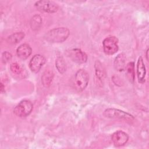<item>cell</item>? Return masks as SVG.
Returning a JSON list of instances; mask_svg holds the SVG:
<instances>
[{
    "label": "cell",
    "instance_id": "obj_13",
    "mask_svg": "<svg viewBox=\"0 0 149 149\" xmlns=\"http://www.w3.org/2000/svg\"><path fill=\"white\" fill-rule=\"evenodd\" d=\"M54 73L51 70H45L41 77V82L45 87H48L53 80Z\"/></svg>",
    "mask_w": 149,
    "mask_h": 149
},
{
    "label": "cell",
    "instance_id": "obj_6",
    "mask_svg": "<svg viewBox=\"0 0 149 149\" xmlns=\"http://www.w3.org/2000/svg\"><path fill=\"white\" fill-rule=\"evenodd\" d=\"M34 5L39 10L48 13H55L58 9V6L56 3L47 0L38 1L35 3Z\"/></svg>",
    "mask_w": 149,
    "mask_h": 149
},
{
    "label": "cell",
    "instance_id": "obj_11",
    "mask_svg": "<svg viewBox=\"0 0 149 149\" xmlns=\"http://www.w3.org/2000/svg\"><path fill=\"white\" fill-rule=\"evenodd\" d=\"M32 49L27 44L20 45L16 49L17 55L22 59H27L31 54Z\"/></svg>",
    "mask_w": 149,
    "mask_h": 149
},
{
    "label": "cell",
    "instance_id": "obj_9",
    "mask_svg": "<svg viewBox=\"0 0 149 149\" xmlns=\"http://www.w3.org/2000/svg\"><path fill=\"white\" fill-rule=\"evenodd\" d=\"M111 139L115 146L120 147L127 142L129 136L125 132L122 130H118L112 134Z\"/></svg>",
    "mask_w": 149,
    "mask_h": 149
},
{
    "label": "cell",
    "instance_id": "obj_8",
    "mask_svg": "<svg viewBox=\"0 0 149 149\" xmlns=\"http://www.w3.org/2000/svg\"><path fill=\"white\" fill-rule=\"evenodd\" d=\"M46 59L45 57L40 54L34 55L29 62V67L30 70L34 73H37L45 63Z\"/></svg>",
    "mask_w": 149,
    "mask_h": 149
},
{
    "label": "cell",
    "instance_id": "obj_16",
    "mask_svg": "<svg viewBox=\"0 0 149 149\" xmlns=\"http://www.w3.org/2000/svg\"><path fill=\"white\" fill-rule=\"evenodd\" d=\"M24 37V34L23 32H17L14 33L8 38V41L9 43L15 44L19 42Z\"/></svg>",
    "mask_w": 149,
    "mask_h": 149
},
{
    "label": "cell",
    "instance_id": "obj_1",
    "mask_svg": "<svg viewBox=\"0 0 149 149\" xmlns=\"http://www.w3.org/2000/svg\"><path fill=\"white\" fill-rule=\"evenodd\" d=\"M69 33L66 27H57L48 31L45 34L44 38L50 42H62L68 38Z\"/></svg>",
    "mask_w": 149,
    "mask_h": 149
},
{
    "label": "cell",
    "instance_id": "obj_14",
    "mask_svg": "<svg viewBox=\"0 0 149 149\" xmlns=\"http://www.w3.org/2000/svg\"><path fill=\"white\" fill-rule=\"evenodd\" d=\"M94 68L97 78L100 81H102L105 76V70L102 66V64L100 61H97L95 63Z\"/></svg>",
    "mask_w": 149,
    "mask_h": 149
},
{
    "label": "cell",
    "instance_id": "obj_2",
    "mask_svg": "<svg viewBox=\"0 0 149 149\" xmlns=\"http://www.w3.org/2000/svg\"><path fill=\"white\" fill-rule=\"evenodd\" d=\"M89 81V75L84 69L79 70L74 76V84L79 91H81L87 87Z\"/></svg>",
    "mask_w": 149,
    "mask_h": 149
},
{
    "label": "cell",
    "instance_id": "obj_3",
    "mask_svg": "<svg viewBox=\"0 0 149 149\" xmlns=\"http://www.w3.org/2000/svg\"><path fill=\"white\" fill-rule=\"evenodd\" d=\"M33 108V105L30 101L23 100L15 108L13 112L16 116L20 118H24L31 113Z\"/></svg>",
    "mask_w": 149,
    "mask_h": 149
},
{
    "label": "cell",
    "instance_id": "obj_18",
    "mask_svg": "<svg viewBox=\"0 0 149 149\" xmlns=\"http://www.w3.org/2000/svg\"><path fill=\"white\" fill-rule=\"evenodd\" d=\"M42 23L41 17L37 15H34L31 20V27L33 30H36L38 29Z\"/></svg>",
    "mask_w": 149,
    "mask_h": 149
},
{
    "label": "cell",
    "instance_id": "obj_15",
    "mask_svg": "<svg viewBox=\"0 0 149 149\" xmlns=\"http://www.w3.org/2000/svg\"><path fill=\"white\" fill-rule=\"evenodd\" d=\"M126 76L128 79L131 82H133L134 80V63L133 62H130L125 67Z\"/></svg>",
    "mask_w": 149,
    "mask_h": 149
},
{
    "label": "cell",
    "instance_id": "obj_21",
    "mask_svg": "<svg viewBox=\"0 0 149 149\" xmlns=\"http://www.w3.org/2000/svg\"><path fill=\"white\" fill-rule=\"evenodd\" d=\"M4 88H5V87H3V84L1 83V93L3 92V90Z\"/></svg>",
    "mask_w": 149,
    "mask_h": 149
},
{
    "label": "cell",
    "instance_id": "obj_10",
    "mask_svg": "<svg viewBox=\"0 0 149 149\" xmlns=\"http://www.w3.org/2000/svg\"><path fill=\"white\" fill-rule=\"evenodd\" d=\"M146 74V70L145 64L141 56L139 58L137 63V75L139 82L143 83L145 82V77Z\"/></svg>",
    "mask_w": 149,
    "mask_h": 149
},
{
    "label": "cell",
    "instance_id": "obj_20",
    "mask_svg": "<svg viewBox=\"0 0 149 149\" xmlns=\"http://www.w3.org/2000/svg\"><path fill=\"white\" fill-rule=\"evenodd\" d=\"M12 58V55L10 53L8 52H4L2 54V61L3 63H6L8 61H9Z\"/></svg>",
    "mask_w": 149,
    "mask_h": 149
},
{
    "label": "cell",
    "instance_id": "obj_19",
    "mask_svg": "<svg viewBox=\"0 0 149 149\" xmlns=\"http://www.w3.org/2000/svg\"><path fill=\"white\" fill-rule=\"evenodd\" d=\"M10 69L11 72L16 75L20 74L23 72V69L22 67L17 62L12 63L10 66Z\"/></svg>",
    "mask_w": 149,
    "mask_h": 149
},
{
    "label": "cell",
    "instance_id": "obj_17",
    "mask_svg": "<svg viewBox=\"0 0 149 149\" xmlns=\"http://www.w3.org/2000/svg\"><path fill=\"white\" fill-rule=\"evenodd\" d=\"M55 66L58 72L61 73H63L66 70V63L63 58L61 56H58L56 58L55 61Z\"/></svg>",
    "mask_w": 149,
    "mask_h": 149
},
{
    "label": "cell",
    "instance_id": "obj_7",
    "mask_svg": "<svg viewBox=\"0 0 149 149\" xmlns=\"http://www.w3.org/2000/svg\"><path fill=\"white\" fill-rule=\"evenodd\" d=\"M68 56L74 62L83 63L87 60V55L84 52L78 48H74L68 51Z\"/></svg>",
    "mask_w": 149,
    "mask_h": 149
},
{
    "label": "cell",
    "instance_id": "obj_22",
    "mask_svg": "<svg viewBox=\"0 0 149 149\" xmlns=\"http://www.w3.org/2000/svg\"><path fill=\"white\" fill-rule=\"evenodd\" d=\"M148 49H147V51H146V58H147V61L148 60Z\"/></svg>",
    "mask_w": 149,
    "mask_h": 149
},
{
    "label": "cell",
    "instance_id": "obj_5",
    "mask_svg": "<svg viewBox=\"0 0 149 149\" xmlns=\"http://www.w3.org/2000/svg\"><path fill=\"white\" fill-rule=\"evenodd\" d=\"M104 115L109 118H118L120 119H124L127 121H132L134 120V117L123 111L115 109V108H108L104 111Z\"/></svg>",
    "mask_w": 149,
    "mask_h": 149
},
{
    "label": "cell",
    "instance_id": "obj_4",
    "mask_svg": "<svg viewBox=\"0 0 149 149\" xmlns=\"http://www.w3.org/2000/svg\"><path fill=\"white\" fill-rule=\"evenodd\" d=\"M102 45L106 54L113 55L118 51V40L115 36H109L104 40Z\"/></svg>",
    "mask_w": 149,
    "mask_h": 149
},
{
    "label": "cell",
    "instance_id": "obj_12",
    "mask_svg": "<svg viewBox=\"0 0 149 149\" xmlns=\"http://www.w3.org/2000/svg\"><path fill=\"white\" fill-rule=\"evenodd\" d=\"M126 55L123 53L119 54L115 59L114 61V67L118 71L121 72L124 70L126 67Z\"/></svg>",
    "mask_w": 149,
    "mask_h": 149
}]
</instances>
